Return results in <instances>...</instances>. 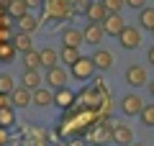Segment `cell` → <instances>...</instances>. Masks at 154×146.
<instances>
[{
  "label": "cell",
  "mask_w": 154,
  "mask_h": 146,
  "mask_svg": "<svg viewBox=\"0 0 154 146\" xmlns=\"http://www.w3.org/2000/svg\"><path fill=\"white\" fill-rule=\"evenodd\" d=\"M69 69H72V77H75V80L82 82V80H90V77H93L95 64H93V59H90V56H80L75 64H69Z\"/></svg>",
  "instance_id": "1"
},
{
  "label": "cell",
  "mask_w": 154,
  "mask_h": 146,
  "mask_svg": "<svg viewBox=\"0 0 154 146\" xmlns=\"http://www.w3.org/2000/svg\"><path fill=\"white\" fill-rule=\"evenodd\" d=\"M118 44H121L123 49H136L139 44H141V33H139V28L123 26V31L118 33Z\"/></svg>",
  "instance_id": "2"
},
{
  "label": "cell",
  "mask_w": 154,
  "mask_h": 146,
  "mask_svg": "<svg viewBox=\"0 0 154 146\" xmlns=\"http://www.w3.org/2000/svg\"><path fill=\"white\" fill-rule=\"evenodd\" d=\"M100 26H103V33H108V36H118V33L123 31V26H126V23H123V18L118 16V13H108V16L103 18V23H100Z\"/></svg>",
  "instance_id": "3"
},
{
  "label": "cell",
  "mask_w": 154,
  "mask_h": 146,
  "mask_svg": "<svg viewBox=\"0 0 154 146\" xmlns=\"http://www.w3.org/2000/svg\"><path fill=\"white\" fill-rule=\"evenodd\" d=\"M144 108V100L139 95H123V100H121V110H123V115H139V110Z\"/></svg>",
  "instance_id": "4"
},
{
  "label": "cell",
  "mask_w": 154,
  "mask_h": 146,
  "mask_svg": "<svg viewBox=\"0 0 154 146\" xmlns=\"http://www.w3.org/2000/svg\"><path fill=\"white\" fill-rule=\"evenodd\" d=\"M82 41H85V44H90V46H98V44L103 41V26L90 21V23H88V28L82 31Z\"/></svg>",
  "instance_id": "5"
},
{
  "label": "cell",
  "mask_w": 154,
  "mask_h": 146,
  "mask_svg": "<svg viewBox=\"0 0 154 146\" xmlns=\"http://www.w3.org/2000/svg\"><path fill=\"white\" fill-rule=\"evenodd\" d=\"M126 82L131 87H141L144 82H146V69L144 67H139V64H131L126 69Z\"/></svg>",
  "instance_id": "6"
},
{
  "label": "cell",
  "mask_w": 154,
  "mask_h": 146,
  "mask_svg": "<svg viewBox=\"0 0 154 146\" xmlns=\"http://www.w3.org/2000/svg\"><path fill=\"white\" fill-rule=\"evenodd\" d=\"M85 13H88V18H90L93 23H103V18L108 16V11L103 8L100 0H90L88 5H85Z\"/></svg>",
  "instance_id": "7"
},
{
  "label": "cell",
  "mask_w": 154,
  "mask_h": 146,
  "mask_svg": "<svg viewBox=\"0 0 154 146\" xmlns=\"http://www.w3.org/2000/svg\"><path fill=\"white\" fill-rule=\"evenodd\" d=\"M67 80H69V75H67L59 64L51 67V69L46 72V82H49L51 87H67Z\"/></svg>",
  "instance_id": "8"
},
{
  "label": "cell",
  "mask_w": 154,
  "mask_h": 146,
  "mask_svg": "<svg viewBox=\"0 0 154 146\" xmlns=\"http://www.w3.org/2000/svg\"><path fill=\"white\" fill-rule=\"evenodd\" d=\"M90 59H93L95 69H110L113 67V54H110L108 49H95V54Z\"/></svg>",
  "instance_id": "9"
},
{
  "label": "cell",
  "mask_w": 154,
  "mask_h": 146,
  "mask_svg": "<svg viewBox=\"0 0 154 146\" xmlns=\"http://www.w3.org/2000/svg\"><path fill=\"white\" fill-rule=\"evenodd\" d=\"M51 100H54V92H51V90H44V87H36V90H31V105L46 108V105H51Z\"/></svg>",
  "instance_id": "10"
},
{
  "label": "cell",
  "mask_w": 154,
  "mask_h": 146,
  "mask_svg": "<svg viewBox=\"0 0 154 146\" xmlns=\"http://www.w3.org/2000/svg\"><path fill=\"white\" fill-rule=\"evenodd\" d=\"M8 97H11V105H16V108L31 105V90H26V87H13V92Z\"/></svg>",
  "instance_id": "11"
},
{
  "label": "cell",
  "mask_w": 154,
  "mask_h": 146,
  "mask_svg": "<svg viewBox=\"0 0 154 146\" xmlns=\"http://www.w3.org/2000/svg\"><path fill=\"white\" fill-rule=\"evenodd\" d=\"M16 21H18V31H23V33H33V31L38 28V18H36V16H31L28 11L23 13L21 18H16Z\"/></svg>",
  "instance_id": "12"
},
{
  "label": "cell",
  "mask_w": 154,
  "mask_h": 146,
  "mask_svg": "<svg viewBox=\"0 0 154 146\" xmlns=\"http://www.w3.org/2000/svg\"><path fill=\"white\" fill-rule=\"evenodd\" d=\"M62 41H64V46H77V49H80V44H85L82 31H77V28H64L62 31Z\"/></svg>",
  "instance_id": "13"
},
{
  "label": "cell",
  "mask_w": 154,
  "mask_h": 146,
  "mask_svg": "<svg viewBox=\"0 0 154 146\" xmlns=\"http://www.w3.org/2000/svg\"><path fill=\"white\" fill-rule=\"evenodd\" d=\"M72 100H75V95H72L67 87H57L54 92V100H51V105H59V108H69Z\"/></svg>",
  "instance_id": "14"
},
{
  "label": "cell",
  "mask_w": 154,
  "mask_h": 146,
  "mask_svg": "<svg viewBox=\"0 0 154 146\" xmlns=\"http://www.w3.org/2000/svg\"><path fill=\"white\" fill-rule=\"evenodd\" d=\"M113 141H116V144H131V141H134L131 128H128V126H116V128H113Z\"/></svg>",
  "instance_id": "15"
},
{
  "label": "cell",
  "mask_w": 154,
  "mask_h": 146,
  "mask_svg": "<svg viewBox=\"0 0 154 146\" xmlns=\"http://www.w3.org/2000/svg\"><path fill=\"white\" fill-rule=\"evenodd\" d=\"M23 87H26V90L41 87V75H38V69H26V75H23Z\"/></svg>",
  "instance_id": "16"
},
{
  "label": "cell",
  "mask_w": 154,
  "mask_h": 146,
  "mask_svg": "<svg viewBox=\"0 0 154 146\" xmlns=\"http://www.w3.org/2000/svg\"><path fill=\"white\" fill-rule=\"evenodd\" d=\"M38 56H41V67H46V69L57 67V62H59V54H57L54 49H41Z\"/></svg>",
  "instance_id": "17"
},
{
  "label": "cell",
  "mask_w": 154,
  "mask_h": 146,
  "mask_svg": "<svg viewBox=\"0 0 154 146\" xmlns=\"http://www.w3.org/2000/svg\"><path fill=\"white\" fill-rule=\"evenodd\" d=\"M13 49H18V51H28L31 49V33H23V31H18L16 36H13Z\"/></svg>",
  "instance_id": "18"
},
{
  "label": "cell",
  "mask_w": 154,
  "mask_h": 146,
  "mask_svg": "<svg viewBox=\"0 0 154 146\" xmlns=\"http://www.w3.org/2000/svg\"><path fill=\"white\" fill-rule=\"evenodd\" d=\"M23 64H26V69H38V67H41V56H38V51H33V49L23 51Z\"/></svg>",
  "instance_id": "19"
},
{
  "label": "cell",
  "mask_w": 154,
  "mask_h": 146,
  "mask_svg": "<svg viewBox=\"0 0 154 146\" xmlns=\"http://www.w3.org/2000/svg\"><path fill=\"white\" fill-rule=\"evenodd\" d=\"M139 23H141L144 28L152 31V28H154V8H146V5H144L141 11H139Z\"/></svg>",
  "instance_id": "20"
},
{
  "label": "cell",
  "mask_w": 154,
  "mask_h": 146,
  "mask_svg": "<svg viewBox=\"0 0 154 146\" xmlns=\"http://www.w3.org/2000/svg\"><path fill=\"white\" fill-rule=\"evenodd\" d=\"M5 8H8V13H11L13 18H21L23 13L28 11V5L23 3V0H8V5H5Z\"/></svg>",
  "instance_id": "21"
},
{
  "label": "cell",
  "mask_w": 154,
  "mask_h": 146,
  "mask_svg": "<svg viewBox=\"0 0 154 146\" xmlns=\"http://www.w3.org/2000/svg\"><path fill=\"white\" fill-rule=\"evenodd\" d=\"M13 123H16V113L11 110V105L0 108V128H11Z\"/></svg>",
  "instance_id": "22"
},
{
  "label": "cell",
  "mask_w": 154,
  "mask_h": 146,
  "mask_svg": "<svg viewBox=\"0 0 154 146\" xmlns=\"http://www.w3.org/2000/svg\"><path fill=\"white\" fill-rule=\"evenodd\" d=\"M80 59V49L77 46H62V62L64 64H75Z\"/></svg>",
  "instance_id": "23"
},
{
  "label": "cell",
  "mask_w": 154,
  "mask_h": 146,
  "mask_svg": "<svg viewBox=\"0 0 154 146\" xmlns=\"http://www.w3.org/2000/svg\"><path fill=\"white\" fill-rule=\"evenodd\" d=\"M139 118H141L144 126H154V105H144L139 110Z\"/></svg>",
  "instance_id": "24"
},
{
  "label": "cell",
  "mask_w": 154,
  "mask_h": 146,
  "mask_svg": "<svg viewBox=\"0 0 154 146\" xmlns=\"http://www.w3.org/2000/svg\"><path fill=\"white\" fill-rule=\"evenodd\" d=\"M13 87H16V82H13L11 75H0V92H3V95H11Z\"/></svg>",
  "instance_id": "25"
},
{
  "label": "cell",
  "mask_w": 154,
  "mask_h": 146,
  "mask_svg": "<svg viewBox=\"0 0 154 146\" xmlns=\"http://www.w3.org/2000/svg\"><path fill=\"white\" fill-rule=\"evenodd\" d=\"M100 3H103V8L108 13H118L123 8V0H100Z\"/></svg>",
  "instance_id": "26"
},
{
  "label": "cell",
  "mask_w": 154,
  "mask_h": 146,
  "mask_svg": "<svg viewBox=\"0 0 154 146\" xmlns=\"http://www.w3.org/2000/svg\"><path fill=\"white\" fill-rule=\"evenodd\" d=\"M123 3H126L128 8H136V11H141V8L146 5V0H123Z\"/></svg>",
  "instance_id": "27"
},
{
  "label": "cell",
  "mask_w": 154,
  "mask_h": 146,
  "mask_svg": "<svg viewBox=\"0 0 154 146\" xmlns=\"http://www.w3.org/2000/svg\"><path fill=\"white\" fill-rule=\"evenodd\" d=\"M5 105H11V97H8V95H3V92H0V108H5Z\"/></svg>",
  "instance_id": "28"
},
{
  "label": "cell",
  "mask_w": 154,
  "mask_h": 146,
  "mask_svg": "<svg viewBox=\"0 0 154 146\" xmlns=\"http://www.w3.org/2000/svg\"><path fill=\"white\" fill-rule=\"evenodd\" d=\"M8 144V133H5V128H0V146H5Z\"/></svg>",
  "instance_id": "29"
},
{
  "label": "cell",
  "mask_w": 154,
  "mask_h": 146,
  "mask_svg": "<svg viewBox=\"0 0 154 146\" xmlns=\"http://www.w3.org/2000/svg\"><path fill=\"white\" fill-rule=\"evenodd\" d=\"M28 8H36V5H41V0H23Z\"/></svg>",
  "instance_id": "30"
},
{
  "label": "cell",
  "mask_w": 154,
  "mask_h": 146,
  "mask_svg": "<svg viewBox=\"0 0 154 146\" xmlns=\"http://www.w3.org/2000/svg\"><path fill=\"white\" fill-rule=\"evenodd\" d=\"M149 62H152V67H154V46L149 49Z\"/></svg>",
  "instance_id": "31"
},
{
  "label": "cell",
  "mask_w": 154,
  "mask_h": 146,
  "mask_svg": "<svg viewBox=\"0 0 154 146\" xmlns=\"http://www.w3.org/2000/svg\"><path fill=\"white\" fill-rule=\"evenodd\" d=\"M149 90H152V97H154V82H149Z\"/></svg>",
  "instance_id": "32"
},
{
  "label": "cell",
  "mask_w": 154,
  "mask_h": 146,
  "mask_svg": "<svg viewBox=\"0 0 154 146\" xmlns=\"http://www.w3.org/2000/svg\"><path fill=\"white\" fill-rule=\"evenodd\" d=\"M128 146H144V144H134V141H131V144H128Z\"/></svg>",
  "instance_id": "33"
},
{
  "label": "cell",
  "mask_w": 154,
  "mask_h": 146,
  "mask_svg": "<svg viewBox=\"0 0 154 146\" xmlns=\"http://www.w3.org/2000/svg\"><path fill=\"white\" fill-rule=\"evenodd\" d=\"M152 33H154V28H152Z\"/></svg>",
  "instance_id": "34"
}]
</instances>
